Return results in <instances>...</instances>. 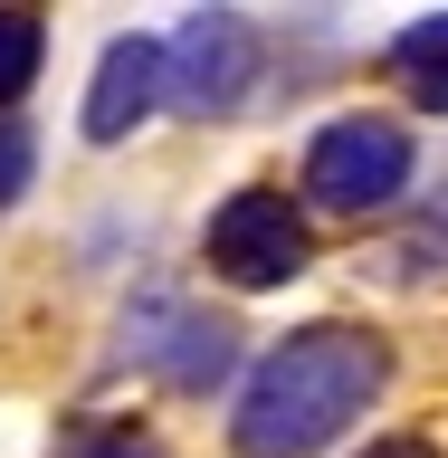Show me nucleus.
<instances>
[{
	"mask_svg": "<svg viewBox=\"0 0 448 458\" xmlns=\"http://www.w3.org/2000/svg\"><path fill=\"white\" fill-rule=\"evenodd\" d=\"M392 382V344L353 315H315L267 344L229 401V458H315L363 420Z\"/></svg>",
	"mask_w": 448,
	"mask_h": 458,
	"instance_id": "f257e3e1",
	"label": "nucleus"
},
{
	"mask_svg": "<svg viewBox=\"0 0 448 458\" xmlns=\"http://www.w3.org/2000/svg\"><path fill=\"white\" fill-rule=\"evenodd\" d=\"M410 172H420V153H410V124L401 114H334L306 143V200H325L343 220L392 210L410 191Z\"/></svg>",
	"mask_w": 448,
	"mask_h": 458,
	"instance_id": "f03ea898",
	"label": "nucleus"
},
{
	"mask_svg": "<svg viewBox=\"0 0 448 458\" xmlns=\"http://www.w3.org/2000/svg\"><path fill=\"white\" fill-rule=\"evenodd\" d=\"M200 258H210V277H229L239 296H267V286L306 277L315 229H306V210H296L277 182H249V191H229L220 210H210V229H200Z\"/></svg>",
	"mask_w": 448,
	"mask_h": 458,
	"instance_id": "7ed1b4c3",
	"label": "nucleus"
},
{
	"mask_svg": "<svg viewBox=\"0 0 448 458\" xmlns=\"http://www.w3.org/2000/svg\"><path fill=\"white\" fill-rule=\"evenodd\" d=\"M163 86L182 114H239L258 86V20L249 10H191L163 38Z\"/></svg>",
	"mask_w": 448,
	"mask_h": 458,
	"instance_id": "20e7f679",
	"label": "nucleus"
},
{
	"mask_svg": "<svg viewBox=\"0 0 448 458\" xmlns=\"http://www.w3.org/2000/svg\"><path fill=\"white\" fill-rule=\"evenodd\" d=\"M124 353H134L153 382H172V392H220L229 363H239V325L182 306V296H143V306L124 315Z\"/></svg>",
	"mask_w": 448,
	"mask_h": 458,
	"instance_id": "39448f33",
	"label": "nucleus"
},
{
	"mask_svg": "<svg viewBox=\"0 0 448 458\" xmlns=\"http://www.w3.org/2000/svg\"><path fill=\"white\" fill-rule=\"evenodd\" d=\"M153 106H172V86H163V38H114L106 57H96V86H86V143H124Z\"/></svg>",
	"mask_w": 448,
	"mask_h": 458,
	"instance_id": "423d86ee",
	"label": "nucleus"
},
{
	"mask_svg": "<svg viewBox=\"0 0 448 458\" xmlns=\"http://www.w3.org/2000/svg\"><path fill=\"white\" fill-rule=\"evenodd\" d=\"M38 57H48V20H38V10H0V114L29 96Z\"/></svg>",
	"mask_w": 448,
	"mask_h": 458,
	"instance_id": "0eeeda50",
	"label": "nucleus"
},
{
	"mask_svg": "<svg viewBox=\"0 0 448 458\" xmlns=\"http://www.w3.org/2000/svg\"><path fill=\"white\" fill-rule=\"evenodd\" d=\"M57 458H172V449L143 420H77L67 439H57Z\"/></svg>",
	"mask_w": 448,
	"mask_h": 458,
	"instance_id": "6e6552de",
	"label": "nucleus"
},
{
	"mask_svg": "<svg viewBox=\"0 0 448 458\" xmlns=\"http://www.w3.org/2000/svg\"><path fill=\"white\" fill-rule=\"evenodd\" d=\"M392 249H401V258H392L401 277H448V200H429V210L401 229Z\"/></svg>",
	"mask_w": 448,
	"mask_h": 458,
	"instance_id": "1a4fd4ad",
	"label": "nucleus"
},
{
	"mask_svg": "<svg viewBox=\"0 0 448 458\" xmlns=\"http://www.w3.org/2000/svg\"><path fill=\"white\" fill-rule=\"evenodd\" d=\"M382 57H392L401 77H429V67H448V10H429V20H410V29H401V38H392Z\"/></svg>",
	"mask_w": 448,
	"mask_h": 458,
	"instance_id": "9d476101",
	"label": "nucleus"
},
{
	"mask_svg": "<svg viewBox=\"0 0 448 458\" xmlns=\"http://www.w3.org/2000/svg\"><path fill=\"white\" fill-rule=\"evenodd\" d=\"M29 172H38V134H29L20 114H0V210L29 191Z\"/></svg>",
	"mask_w": 448,
	"mask_h": 458,
	"instance_id": "9b49d317",
	"label": "nucleus"
},
{
	"mask_svg": "<svg viewBox=\"0 0 448 458\" xmlns=\"http://www.w3.org/2000/svg\"><path fill=\"white\" fill-rule=\"evenodd\" d=\"M353 458H448L439 439H420V429H392V439H363Z\"/></svg>",
	"mask_w": 448,
	"mask_h": 458,
	"instance_id": "f8f14e48",
	"label": "nucleus"
},
{
	"mask_svg": "<svg viewBox=\"0 0 448 458\" xmlns=\"http://www.w3.org/2000/svg\"><path fill=\"white\" fill-rule=\"evenodd\" d=\"M410 96H420V114H448V67H429V77H410Z\"/></svg>",
	"mask_w": 448,
	"mask_h": 458,
	"instance_id": "ddd939ff",
	"label": "nucleus"
}]
</instances>
